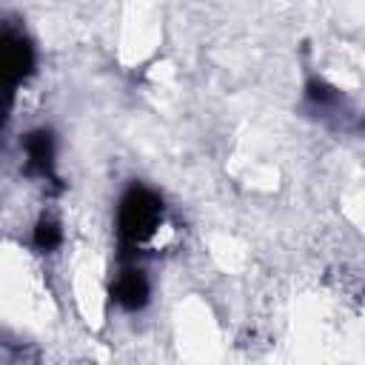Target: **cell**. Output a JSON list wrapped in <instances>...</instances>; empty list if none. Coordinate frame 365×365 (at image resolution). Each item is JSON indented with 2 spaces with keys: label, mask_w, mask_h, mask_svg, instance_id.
Segmentation results:
<instances>
[{
  "label": "cell",
  "mask_w": 365,
  "mask_h": 365,
  "mask_svg": "<svg viewBox=\"0 0 365 365\" xmlns=\"http://www.w3.org/2000/svg\"><path fill=\"white\" fill-rule=\"evenodd\" d=\"M211 257H214L222 268H228V271L240 268L242 259H245L242 245H237V240H231V237H220V240H214V242H211Z\"/></svg>",
  "instance_id": "6da1fadb"
}]
</instances>
